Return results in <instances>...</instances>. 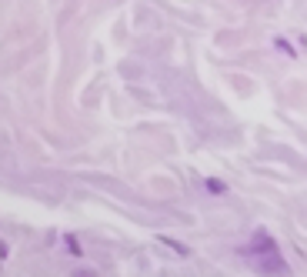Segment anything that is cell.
I'll list each match as a JSON object with an SVG mask.
<instances>
[{"label": "cell", "mask_w": 307, "mask_h": 277, "mask_svg": "<svg viewBox=\"0 0 307 277\" xmlns=\"http://www.w3.org/2000/svg\"><path fill=\"white\" fill-rule=\"evenodd\" d=\"M164 240V244H167V247H174V251H177L180 254V257H190V247H184V244H177V240H174V237H161Z\"/></svg>", "instance_id": "obj_1"}, {"label": "cell", "mask_w": 307, "mask_h": 277, "mask_svg": "<svg viewBox=\"0 0 307 277\" xmlns=\"http://www.w3.org/2000/svg\"><path fill=\"white\" fill-rule=\"evenodd\" d=\"M274 44H277V47H281V50H284V54H291V57H294V47H291V44H287V40H284V37H277V40H274Z\"/></svg>", "instance_id": "obj_2"}]
</instances>
